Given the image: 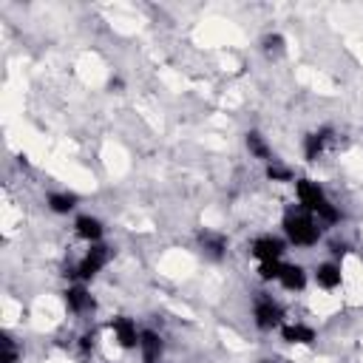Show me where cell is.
Wrapping results in <instances>:
<instances>
[{"mask_svg": "<svg viewBox=\"0 0 363 363\" xmlns=\"http://www.w3.org/2000/svg\"><path fill=\"white\" fill-rule=\"evenodd\" d=\"M292 190H295V201H298V207H303L306 213H312L323 230H332V227H337V224L343 221L340 207L335 204V199L326 193V187H323L318 179L298 176L295 184H292Z\"/></svg>", "mask_w": 363, "mask_h": 363, "instance_id": "6da1fadb", "label": "cell"}, {"mask_svg": "<svg viewBox=\"0 0 363 363\" xmlns=\"http://www.w3.org/2000/svg\"><path fill=\"white\" fill-rule=\"evenodd\" d=\"M323 227L318 224V218L312 213H306L303 207L298 204H289L281 216V235L286 238L289 247H298V250H312L323 241Z\"/></svg>", "mask_w": 363, "mask_h": 363, "instance_id": "7a4b0ae2", "label": "cell"}, {"mask_svg": "<svg viewBox=\"0 0 363 363\" xmlns=\"http://www.w3.org/2000/svg\"><path fill=\"white\" fill-rule=\"evenodd\" d=\"M250 318H252V326L258 332H278L281 323L286 320V309L272 292H255L252 306H250Z\"/></svg>", "mask_w": 363, "mask_h": 363, "instance_id": "3957f363", "label": "cell"}, {"mask_svg": "<svg viewBox=\"0 0 363 363\" xmlns=\"http://www.w3.org/2000/svg\"><path fill=\"white\" fill-rule=\"evenodd\" d=\"M111 261V250L108 244H88V250L77 258V264L68 269L71 281H82V284H91Z\"/></svg>", "mask_w": 363, "mask_h": 363, "instance_id": "277c9868", "label": "cell"}, {"mask_svg": "<svg viewBox=\"0 0 363 363\" xmlns=\"http://www.w3.org/2000/svg\"><path fill=\"white\" fill-rule=\"evenodd\" d=\"M286 238L281 233H258L252 235L250 241V255L255 264H264V261H284L286 258Z\"/></svg>", "mask_w": 363, "mask_h": 363, "instance_id": "5b68a950", "label": "cell"}, {"mask_svg": "<svg viewBox=\"0 0 363 363\" xmlns=\"http://www.w3.org/2000/svg\"><path fill=\"white\" fill-rule=\"evenodd\" d=\"M332 145H335V128L320 125V128L309 130V133L301 139V153H303V159H306L309 164H315V162H320V159L332 150Z\"/></svg>", "mask_w": 363, "mask_h": 363, "instance_id": "8992f818", "label": "cell"}, {"mask_svg": "<svg viewBox=\"0 0 363 363\" xmlns=\"http://www.w3.org/2000/svg\"><path fill=\"white\" fill-rule=\"evenodd\" d=\"M309 278H312L315 289H320V292H337L343 286L346 272H343V264L337 258H323V261H318L312 267Z\"/></svg>", "mask_w": 363, "mask_h": 363, "instance_id": "52a82bcc", "label": "cell"}, {"mask_svg": "<svg viewBox=\"0 0 363 363\" xmlns=\"http://www.w3.org/2000/svg\"><path fill=\"white\" fill-rule=\"evenodd\" d=\"M108 332H111L113 343H116L122 352H136L139 335H142V326L136 323V318H130V315H113V318L108 320Z\"/></svg>", "mask_w": 363, "mask_h": 363, "instance_id": "ba28073f", "label": "cell"}, {"mask_svg": "<svg viewBox=\"0 0 363 363\" xmlns=\"http://www.w3.org/2000/svg\"><path fill=\"white\" fill-rule=\"evenodd\" d=\"M309 281H312V278H309V269H306L303 264H298V261H286V258H284L275 286H281V289L289 292V295H301V292H306Z\"/></svg>", "mask_w": 363, "mask_h": 363, "instance_id": "9c48e42d", "label": "cell"}, {"mask_svg": "<svg viewBox=\"0 0 363 363\" xmlns=\"http://www.w3.org/2000/svg\"><path fill=\"white\" fill-rule=\"evenodd\" d=\"M62 301H65V309H68L71 315H77V318L91 315V312H94V306H96L91 286H88V284H82V281H71V284L65 286V292H62Z\"/></svg>", "mask_w": 363, "mask_h": 363, "instance_id": "30bf717a", "label": "cell"}, {"mask_svg": "<svg viewBox=\"0 0 363 363\" xmlns=\"http://www.w3.org/2000/svg\"><path fill=\"white\" fill-rule=\"evenodd\" d=\"M278 335H281V340L289 343V346H315V340H318V329H315L312 323L301 320V318H286V320L281 323Z\"/></svg>", "mask_w": 363, "mask_h": 363, "instance_id": "8fae6325", "label": "cell"}, {"mask_svg": "<svg viewBox=\"0 0 363 363\" xmlns=\"http://www.w3.org/2000/svg\"><path fill=\"white\" fill-rule=\"evenodd\" d=\"M164 349H167L164 335L156 332V329H150V326H142L139 346H136L139 360H142V363H164Z\"/></svg>", "mask_w": 363, "mask_h": 363, "instance_id": "7c38bea8", "label": "cell"}, {"mask_svg": "<svg viewBox=\"0 0 363 363\" xmlns=\"http://www.w3.org/2000/svg\"><path fill=\"white\" fill-rule=\"evenodd\" d=\"M74 235L85 244H102L105 241V221L94 213H79V216H74Z\"/></svg>", "mask_w": 363, "mask_h": 363, "instance_id": "4fadbf2b", "label": "cell"}, {"mask_svg": "<svg viewBox=\"0 0 363 363\" xmlns=\"http://www.w3.org/2000/svg\"><path fill=\"white\" fill-rule=\"evenodd\" d=\"M199 250L204 252V258H210V261H221V258H227L230 238H227L224 233H218V230L204 227V230L199 233Z\"/></svg>", "mask_w": 363, "mask_h": 363, "instance_id": "5bb4252c", "label": "cell"}, {"mask_svg": "<svg viewBox=\"0 0 363 363\" xmlns=\"http://www.w3.org/2000/svg\"><path fill=\"white\" fill-rule=\"evenodd\" d=\"M244 147H247L250 159H255V162H261V164H267V162L275 159V156H272V145H269V139H267L261 130H255V128L244 133Z\"/></svg>", "mask_w": 363, "mask_h": 363, "instance_id": "9a60e30c", "label": "cell"}, {"mask_svg": "<svg viewBox=\"0 0 363 363\" xmlns=\"http://www.w3.org/2000/svg\"><path fill=\"white\" fill-rule=\"evenodd\" d=\"M77 204H79V199L74 190H51L45 196V207L54 216H71V213H77Z\"/></svg>", "mask_w": 363, "mask_h": 363, "instance_id": "2e32d148", "label": "cell"}, {"mask_svg": "<svg viewBox=\"0 0 363 363\" xmlns=\"http://www.w3.org/2000/svg\"><path fill=\"white\" fill-rule=\"evenodd\" d=\"M286 51H289V45H286V37H284L281 31H267V34L261 37V54H264L267 60L278 62L281 57H286Z\"/></svg>", "mask_w": 363, "mask_h": 363, "instance_id": "e0dca14e", "label": "cell"}, {"mask_svg": "<svg viewBox=\"0 0 363 363\" xmlns=\"http://www.w3.org/2000/svg\"><path fill=\"white\" fill-rule=\"evenodd\" d=\"M264 176H267V182H272V184H295V167L292 164H286V162H281V159H272V162H267L264 164Z\"/></svg>", "mask_w": 363, "mask_h": 363, "instance_id": "ac0fdd59", "label": "cell"}, {"mask_svg": "<svg viewBox=\"0 0 363 363\" xmlns=\"http://www.w3.org/2000/svg\"><path fill=\"white\" fill-rule=\"evenodd\" d=\"M23 360V346L14 335L3 332L0 335V363H20Z\"/></svg>", "mask_w": 363, "mask_h": 363, "instance_id": "d6986e66", "label": "cell"}, {"mask_svg": "<svg viewBox=\"0 0 363 363\" xmlns=\"http://www.w3.org/2000/svg\"><path fill=\"white\" fill-rule=\"evenodd\" d=\"M281 264L284 261H264V264H255V275L261 284H275L278 281V272H281Z\"/></svg>", "mask_w": 363, "mask_h": 363, "instance_id": "ffe728a7", "label": "cell"}, {"mask_svg": "<svg viewBox=\"0 0 363 363\" xmlns=\"http://www.w3.org/2000/svg\"><path fill=\"white\" fill-rule=\"evenodd\" d=\"M258 363H278V360H275V357H261Z\"/></svg>", "mask_w": 363, "mask_h": 363, "instance_id": "44dd1931", "label": "cell"}, {"mask_svg": "<svg viewBox=\"0 0 363 363\" xmlns=\"http://www.w3.org/2000/svg\"><path fill=\"white\" fill-rule=\"evenodd\" d=\"M164 363H167V360H164Z\"/></svg>", "mask_w": 363, "mask_h": 363, "instance_id": "7402d4cb", "label": "cell"}]
</instances>
